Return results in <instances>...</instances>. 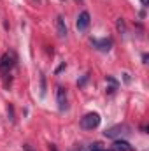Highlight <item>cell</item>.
Returning a JSON list of instances; mask_svg holds the SVG:
<instances>
[{
  "instance_id": "9",
  "label": "cell",
  "mask_w": 149,
  "mask_h": 151,
  "mask_svg": "<svg viewBox=\"0 0 149 151\" xmlns=\"http://www.w3.org/2000/svg\"><path fill=\"white\" fill-rule=\"evenodd\" d=\"M116 28H117V32H119V34H125V32H126V27H125V21H123L121 18H119L117 21H116Z\"/></svg>"
},
{
  "instance_id": "14",
  "label": "cell",
  "mask_w": 149,
  "mask_h": 151,
  "mask_svg": "<svg viewBox=\"0 0 149 151\" xmlns=\"http://www.w3.org/2000/svg\"><path fill=\"white\" fill-rule=\"evenodd\" d=\"M23 150H25V151H34L32 148H30V144H25V146H23Z\"/></svg>"
},
{
  "instance_id": "5",
  "label": "cell",
  "mask_w": 149,
  "mask_h": 151,
  "mask_svg": "<svg viewBox=\"0 0 149 151\" xmlns=\"http://www.w3.org/2000/svg\"><path fill=\"white\" fill-rule=\"evenodd\" d=\"M91 44H93V46H95L98 51H104V53L111 51V47H112V40H111V39H102V40L91 39Z\"/></svg>"
},
{
  "instance_id": "10",
  "label": "cell",
  "mask_w": 149,
  "mask_h": 151,
  "mask_svg": "<svg viewBox=\"0 0 149 151\" xmlns=\"http://www.w3.org/2000/svg\"><path fill=\"white\" fill-rule=\"evenodd\" d=\"M88 151H104V150H102V144L100 142H95V144H91L88 148Z\"/></svg>"
},
{
  "instance_id": "7",
  "label": "cell",
  "mask_w": 149,
  "mask_h": 151,
  "mask_svg": "<svg viewBox=\"0 0 149 151\" xmlns=\"http://www.w3.org/2000/svg\"><path fill=\"white\" fill-rule=\"evenodd\" d=\"M112 151H135V150H133V146H132L130 142H126V141H114Z\"/></svg>"
},
{
  "instance_id": "15",
  "label": "cell",
  "mask_w": 149,
  "mask_h": 151,
  "mask_svg": "<svg viewBox=\"0 0 149 151\" xmlns=\"http://www.w3.org/2000/svg\"><path fill=\"white\" fill-rule=\"evenodd\" d=\"M49 151H56V148H54V144H49Z\"/></svg>"
},
{
  "instance_id": "2",
  "label": "cell",
  "mask_w": 149,
  "mask_h": 151,
  "mask_svg": "<svg viewBox=\"0 0 149 151\" xmlns=\"http://www.w3.org/2000/svg\"><path fill=\"white\" fill-rule=\"evenodd\" d=\"M56 102H58V109L60 111H67L69 107V99H67V90L63 86L56 88Z\"/></svg>"
},
{
  "instance_id": "12",
  "label": "cell",
  "mask_w": 149,
  "mask_h": 151,
  "mask_svg": "<svg viewBox=\"0 0 149 151\" xmlns=\"http://www.w3.org/2000/svg\"><path fill=\"white\" fill-rule=\"evenodd\" d=\"M69 151H82V146H79V144H75L74 148H70Z\"/></svg>"
},
{
  "instance_id": "8",
  "label": "cell",
  "mask_w": 149,
  "mask_h": 151,
  "mask_svg": "<svg viewBox=\"0 0 149 151\" xmlns=\"http://www.w3.org/2000/svg\"><path fill=\"white\" fill-rule=\"evenodd\" d=\"M12 60H14V58H12L11 55H4V56H2V62H0V70H7V69H11V67L14 65Z\"/></svg>"
},
{
  "instance_id": "13",
  "label": "cell",
  "mask_w": 149,
  "mask_h": 151,
  "mask_svg": "<svg viewBox=\"0 0 149 151\" xmlns=\"http://www.w3.org/2000/svg\"><path fill=\"white\" fill-rule=\"evenodd\" d=\"M86 81H88V76H84V77H82V79H81V81H79V83H77V84H79V86H82V84H84V83H86Z\"/></svg>"
},
{
  "instance_id": "4",
  "label": "cell",
  "mask_w": 149,
  "mask_h": 151,
  "mask_svg": "<svg viewBox=\"0 0 149 151\" xmlns=\"http://www.w3.org/2000/svg\"><path fill=\"white\" fill-rule=\"evenodd\" d=\"M90 12L88 11H82L79 16H77V23H75V27H77V30L79 32H86L88 30V27H90Z\"/></svg>"
},
{
  "instance_id": "3",
  "label": "cell",
  "mask_w": 149,
  "mask_h": 151,
  "mask_svg": "<svg viewBox=\"0 0 149 151\" xmlns=\"http://www.w3.org/2000/svg\"><path fill=\"white\" fill-rule=\"evenodd\" d=\"M121 134H130V127L128 125H116V127H112V128L104 132V135L109 137V139H114V137H117Z\"/></svg>"
},
{
  "instance_id": "1",
  "label": "cell",
  "mask_w": 149,
  "mask_h": 151,
  "mask_svg": "<svg viewBox=\"0 0 149 151\" xmlns=\"http://www.w3.org/2000/svg\"><path fill=\"white\" fill-rule=\"evenodd\" d=\"M100 125V114L98 113H88L82 119H81V127L84 130H93Z\"/></svg>"
},
{
  "instance_id": "6",
  "label": "cell",
  "mask_w": 149,
  "mask_h": 151,
  "mask_svg": "<svg viewBox=\"0 0 149 151\" xmlns=\"http://www.w3.org/2000/svg\"><path fill=\"white\" fill-rule=\"evenodd\" d=\"M56 32H58V37L60 39H65L67 37V25H65V19H63V16H58L56 18Z\"/></svg>"
},
{
  "instance_id": "11",
  "label": "cell",
  "mask_w": 149,
  "mask_h": 151,
  "mask_svg": "<svg viewBox=\"0 0 149 151\" xmlns=\"http://www.w3.org/2000/svg\"><path fill=\"white\" fill-rule=\"evenodd\" d=\"M9 118H11V121H14V114H12V106H9Z\"/></svg>"
},
{
  "instance_id": "17",
  "label": "cell",
  "mask_w": 149,
  "mask_h": 151,
  "mask_svg": "<svg viewBox=\"0 0 149 151\" xmlns=\"http://www.w3.org/2000/svg\"><path fill=\"white\" fill-rule=\"evenodd\" d=\"M75 2H79V4H81V2H82V0H75Z\"/></svg>"
},
{
  "instance_id": "16",
  "label": "cell",
  "mask_w": 149,
  "mask_h": 151,
  "mask_svg": "<svg viewBox=\"0 0 149 151\" xmlns=\"http://www.w3.org/2000/svg\"><path fill=\"white\" fill-rule=\"evenodd\" d=\"M140 2H142V5H146V4H148V0H140Z\"/></svg>"
}]
</instances>
